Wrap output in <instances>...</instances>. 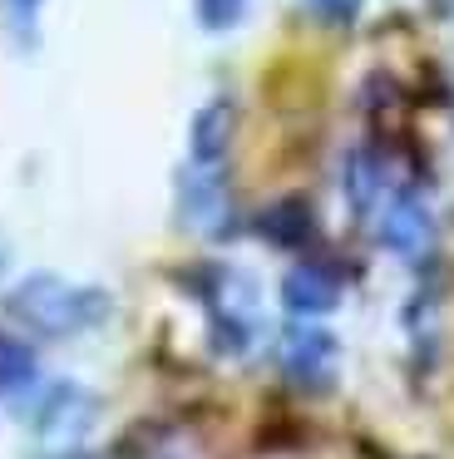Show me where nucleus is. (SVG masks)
Returning <instances> with one entry per match:
<instances>
[{
	"label": "nucleus",
	"mask_w": 454,
	"mask_h": 459,
	"mask_svg": "<svg viewBox=\"0 0 454 459\" xmlns=\"http://www.w3.org/2000/svg\"><path fill=\"white\" fill-rule=\"evenodd\" d=\"M10 316L35 336H74L104 316V297L79 291L59 277H30L10 291Z\"/></svg>",
	"instance_id": "obj_1"
},
{
	"label": "nucleus",
	"mask_w": 454,
	"mask_h": 459,
	"mask_svg": "<svg viewBox=\"0 0 454 459\" xmlns=\"http://www.w3.org/2000/svg\"><path fill=\"white\" fill-rule=\"evenodd\" d=\"M282 366L292 370L296 380L331 376V366H336L331 336H326V331H292V336H286V346H282Z\"/></svg>",
	"instance_id": "obj_2"
},
{
	"label": "nucleus",
	"mask_w": 454,
	"mask_h": 459,
	"mask_svg": "<svg viewBox=\"0 0 454 459\" xmlns=\"http://www.w3.org/2000/svg\"><path fill=\"white\" fill-rule=\"evenodd\" d=\"M434 228H430V212L420 208L415 198H400L390 208V218H385V242H390L400 257H420L424 247H430Z\"/></svg>",
	"instance_id": "obj_3"
},
{
	"label": "nucleus",
	"mask_w": 454,
	"mask_h": 459,
	"mask_svg": "<svg viewBox=\"0 0 454 459\" xmlns=\"http://www.w3.org/2000/svg\"><path fill=\"white\" fill-rule=\"evenodd\" d=\"M282 297L292 311H301V316H316V311H331L336 307V281L326 277V272L316 267H296L292 277L282 281Z\"/></svg>",
	"instance_id": "obj_4"
},
{
	"label": "nucleus",
	"mask_w": 454,
	"mask_h": 459,
	"mask_svg": "<svg viewBox=\"0 0 454 459\" xmlns=\"http://www.w3.org/2000/svg\"><path fill=\"white\" fill-rule=\"evenodd\" d=\"M227 129H232V109H227V104L203 109V119H197V129H193L197 159H217V153L227 149Z\"/></svg>",
	"instance_id": "obj_5"
},
{
	"label": "nucleus",
	"mask_w": 454,
	"mask_h": 459,
	"mask_svg": "<svg viewBox=\"0 0 454 459\" xmlns=\"http://www.w3.org/2000/svg\"><path fill=\"white\" fill-rule=\"evenodd\" d=\"M30 376H35L30 351L15 346V341H0V385H25Z\"/></svg>",
	"instance_id": "obj_6"
},
{
	"label": "nucleus",
	"mask_w": 454,
	"mask_h": 459,
	"mask_svg": "<svg viewBox=\"0 0 454 459\" xmlns=\"http://www.w3.org/2000/svg\"><path fill=\"white\" fill-rule=\"evenodd\" d=\"M203 5V21L207 25H232L237 11H242V0H197Z\"/></svg>",
	"instance_id": "obj_7"
},
{
	"label": "nucleus",
	"mask_w": 454,
	"mask_h": 459,
	"mask_svg": "<svg viewBox=\"0 0 454 459\" xmlns=\"http://www.w3.org/2000/svg\"><path fill=\"white\" fill-rule=\"evenodd\" d=\"M321 11H331V15H351V11H355V0H321Z\"/></svg>",
	"instance_id": "obj_8"
}]
</instances>
